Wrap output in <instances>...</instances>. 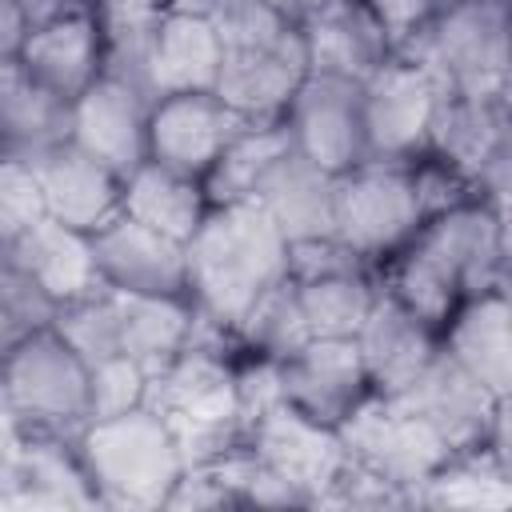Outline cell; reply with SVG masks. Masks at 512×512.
I'll list each match as a JSON object with an SVG mask.
<instances>
[{"instance_id": "13", "label": "cell", "mask_w": 512, "mask_h": 512, "mask_svg": "<svg viewBox=\"0 0 512 512\" xmlns=\"http://www.w3.org/2000/svg\"><path fill=\"white\" fill-rule=\"evenodd\" d=\"M440 88L404 56H388L368 80H360L364 100V140L368 160H412L428 148V120Z\"/></svg>"}, {"instance_id": "19", "label": "cell", "mask_w": 512, "mask_h": 512, "mask_svg": "<svg viewBox=\"0 0 512 512\" xmlns=\"http://www.w3.org/2000/svg\"><path fill=\"white\" fill-rule=\"evenodd\" d=\"M16 60L36 84H44L48 92L72 104L96 76H104V48H100L92 4L80 0L60 16L32 24Z\"/></svg>"}, {"instance_id": "28", "label": "cell", "mask_w": 512, "mask_h": 512, "mask_svg": "<svg viewBox=\"0 0 512 512\" xmlns=\"http://www.w3.org/2000/svg\"><path fill=\"white\" fill-rule=\"evenodd\" d=\"M116 312H120V356L140 364L148 376L188 344V332H192L188 300L116 292Z\"/></svg>"}, {"instance_id": "16", "label": "cell", "mask_w": 512, "mask_h": 512, "mask_svg": "<svg viewBox=\"0 0 512 512\" xmlns=\"http://www.w3.org/2000/svg\"><path fill=\"white\" fill-rule=\"evenodd\" d=\"M148 108L152 100L140 88L116 76H96L68 108V140L124 180L148 160Z\"/></svg>"}, {"instance_id": "29", "label": "cell", "mask_w": 512, "mask_h": 512, "mask_svg": "<svg viewBox=\"0 0 512 512\" xmlns=\"http://www.w3.org/2000/svg\"><path fill=\"white\" fill-rule=\"evenodd\" d=\"M292 288H296V304L308 336H356L360 320L368 316L380 292V272L344 268V272H320V276H292Z\"/></svg>"}, {"instance_id": "17", "label": "cell", "mask_w": 512, "mask_h": 512, "mask_svg": "<svg viewBox=\"0 0 512 512\" xmlns=\"http://www.w3.org/2000/svg\"><path fill=\"white\" fill-rule=\"evenodd\" d=\"M304 76H308L304 36L300 28H292L288 36L268 44L220 48L212 92L244 120H280Z\"/></svg>"}, {"instance_id": "24", "label": "cell", "mask_w": 512, "mask_h": 512, "mask_svg": "<svg viewBox=\"0 0 512 512\" xmlns=\"http://www.w3.org/2000/svg\"><path fill=\"white\" fill-rule=\"evenodd\" d=\"M4 256L60 308L92 288H100V276H96V264H92V252H88V236L52 220V216H40L36 224H28L20 236H12L4 244Z\"/></svg>"}, {"instance_id": "5", "label": "cell", "mask_w": 512, "mask_h": 512, "mask_svg": "<svg viewBox=\"0 0 512 512\" xmlns=\"http://www.w3.org/2000/svg\"><path fill=\"white\" fill-rule=\"evenodd\" d=\"M396 56L432 76L440 92L508 88V0H440Z\"/></svg>"}, {"instance_id": "11", "label": "cell", "mask_w": 512, "mask_h": 512, "mask_svg": "<svg viewBox=\"0 0 512 512\" xmlns=\"http://www.w3.org/2000/svg\"><path fill=\"white\" fill-rule=\"evenodd\" d=\"M88 252L104 288L136 296L188 300V260L184 244L140 224L124 208L88 232Z\"/></svg>"}, {"instance_id": "12", "label": "cell", "mask_w": 512, "mask_h": 512, "mask_svg": "<svg viewBox=\"0 0 512 512\" xmlns=\"http://www.w3.org/2000/svg\"><path fill=\"white\" fill-rule=\"evenodd\" d=\"M276 380L288 408L328 428H336L372 392L352 336H308L276 360Z\"/></svg>"}, {"instance_id": "10", "label": "cell", "mask_w": 512, "mask_h": 512, "mask_svg": "<svg viewBox=\"0 0 512 512\" xmlns=\"http://www.w3.org/2000/svg\"><path fill=\"white\" fill-rule=\"evenodd\" d=\"M280 120L288 128L292 148L300 156H308L312 164H320L324 172H332V176L368 160L360 80L308 72L300 80V88L292 92Z\"/></svg>"}, {"instance_id": "3", "label": "cell", "mask_w": 512, "mask_h": 512, "mask_svg": "<svg viewBox=\"0 0 512 512\" xmlns=\"http://www.w3.org/2000/svg\"><path fill=\"white\" fill-rule=\"evenodd\" d=\"M76 456L104 508H164L188 472L176 424L148 400L88 420L76 436Z\"/></svg>"}, {"instance_id": "15", "label": "cell", "mask_w": 512, "mask_h": 512, "mask_svg": "<svg viewBox=\"0 0 512 512\" xmlns=\"http://www.w3.org/2000/svg\"><path fill=\"white\" fill-rule=\"evenodd\" d=\"M244 124L248 120L232 112L212 88L156 96L148 108V160L204 180Z\"/></svg>"}, {"instance_id": "21", "label": "cell", "mask_w": 512, "mask_h": 512, "mask_svg": "<svg viewBox=\"0 0 512 512\" xmlns=\"http://www.w3.org/2000/svg\"><path fill=\"white\" fill-rule=\"evenodd\" d=\"M300 36H304L308 72H328L348 80H368L396 52L392 32L368 8V0H328L300 24Z\"/></svg>"}, {"instance_id": "33", "label": "cell", "mask_w": 512, "mask_h": 512, "mask_svg": "<svg viewBox=\"0 0 512 512\" xmlns=\"http://www.w3.org/2000/svg\"><path fill=\"white\" fill-rule=\"evenodd\" d=\"M24 36H28V16H24L20 0H0V64L16 60Z\"/></svg>"}, {"instance_id": "35", "label": "cell", "mask_w": 512, "mask_h": 512, "mask_svg": "<svg viewBox=\"0 0 512 512\" xmlns=\"http://www.w3.org/2000/svg\"><path fill=\"white\" fill-rule=\"evenodd\" d=\"M72 4H80V0H20V8H24V16H28V28H32V24H44V20H52V16H60V12L72 8Z\"/></svg>"}, {"instance_id": "1", "label": "cell", "mask_w": 512, "mask_h": 512, "mask_svg": "<svg viewBox=\"0 0 512 512\" xmlns=\"http://www.w3.org/2000/svg\"><path fill=\"white\" fill-rule=\"evenodd\" d=\"M504 264V208L472 196L424 216L404 248L380 264V284L440 332L460 300L504 288Z\"/></svg>"}, {"instance_id": "25", "label": "cell", "mask_w": 512, "mask_h": 512, "mask_svg": "<svg viewBox=\"0 0 512 512\" xmlns=\"http://www.w3.org/2000/svg\"><path fill=\"white\" fill-rule=\"evenodd\" d=\"M220 64V40L208 24V16H188V12H160L156 36H152V56H148V92L168 96V92H200L212 88Z\"/></svg>"}, {"instance_id": "18", "label": "cell", "mask_w": 512, "mask_h": 512, "mask_svg": "<svg viewBox=\"0 0 512 512\" xmlns=\"http://www.w3.org/2000/svg\"><path fill=\"white\" fill-rule=\"evenodd\" d=\"M36 172L40 196H44V212L76 232H92L100 228L108 216L120 212V176L100 164L96 156H88L80 144L60 140L48 144L32 156H24Z\"/></svg>"}, {"instance_id": "14", "label": "cell", "mask_w": 512, "mask_h": 512, "mask_svg": "<svg viewBox=\"0 0 512 512\" xmlns=\"http://www.w3.org/2000/svg\"><path fill=\"white\" fill-rule=\"evenodd\" d=\"M248 452L272 476L288 480L308 504L324 500L328 484L336 480L340 464L348 460L336 428L300 416L284 400L248 420Z\"/></svg>"}, {"instance_id": "20", "label": "cell", "mask_w": 512, "mask_h": 512, "mask_svg": "<svg viewBox=\"0 0 512 512\" xmlns=\"http://www.w3.org/2000/svg\"><path fill=\"white\" fill-rule=\"evenodd\" d=\"M356 348L368 372L372 392L380 396H396L412 384V376L432 360V352L440 348V332L420 320L404 300H396L384 284L368 308V316L356 328Z\"/></svg>"}, {"instance_id": "32", "label": "cell", "mask_w": 512, "mask_h": 512, "mask_svg": "<svg viewBox=\"0 0 512 512\" xmlns=\"http://www.w3.org/2000/svg\"><path fill=\"white\" fill-rule=\"evenodd\" d=\"M88 376H92V420L128 412V408L144 404V396H148V372L124 356L92 364Z\"/></svg>"}, {"instance_id": "8", "label": "cell", "mask_w": 512, "mask_h": 512, "mask_svg": "<svg viewBox=\"0 0 512 512\" xmlns=\"http://www.w3.org/2000/svg\"><path fill=\"white\" fill-rule=\"evenodd\" d=\"M456 164L472 188L500 200L508 188V88L500 92H440L428 120V148Z\"/></svg>"}, {"instance_id": "31", "label": "cell", "mask_w": 512, "mask_h": 512, "mask_svg": "<svg viewBox=\"0 0 512 512\" xmlns=\"http://www.w3.org/2000/svg\"><path fill=\"white\" fill-rule=\"evenodd\" d=\"M40 216H48V212H44V196H40L32 164L24 156L0 152V244L20 236Z\"/></svg>"}, {"instance_id": "23", "label": "cell", "mask_w": 512, "mask_h": 512, "mask_svg": "<svg viewBox=\"0 0 512 512\" xmlns=\"http://www.w3.org/2000/svg\"><path fill=\"white\" fill-rule=\"evenodd\" d=\"M332 184V172L288 148L268 164V172L252 188V204L276 224L288 244H300L332 236Z\"/></svg>"}, {"instance_id": "30", "label": "cell", "mask_w": 512, "mask_h": 512, "mask_svg": "<svg viewBox=\"0 0 512 512\" xmlns=\"http://www.w3.org/2000/svg\"><path fill=\"white\" fill-rule=\"evenodd\" d=\"M288 148H292V140H288L284 120H248L228 140V148L216 156V164L204 176L208 204H240V200H252V188L260 184V176L268 172V164L280 152H288Z\"/></svg>"}, {"instance_id": "36", "label": "cell", "mask_w": 512, "mask_h": 512, "mask_svg": "<svg viewBox=\"0 0 512 512\" xmlns=\"http://www.w3.org/2000/svg\"><path fill=\"white\" fill-rule=\"evenodd\" d=\"M220 0H160L164 12H188V16H208Z\"/></svg>"}, {"instance_id": "27", "label": "cell", "mask_w": 512, "mask_h": 512, "mask_svg": "<svg viewBox=\"0 0 512 512\" xmlns=\"http://www.w3.org/2000/svg\"><path fill=\"white\" fill-rule=\"evenodd\" d=\"M68 100L36 84L20 60L0 64V152L32 156L48 144L68 140Z\"/></svg>"}, {"instance_id": "26", "label": "cell", "mask_w": 512, "mask_h": 512, "mask_svg": "<svg viewBox=\"0 0 512 512\" xmlns=\"http://www.w3.org/2000/svg\"><path fill=\"white\" fill-rule=\"evenodd\" d=\"M120 208L128 216H136L140 224L172 236V240H188L200 220L208 216V192H204V180L196 176H184V172H172L156 160H144L136 164L124 184H120Z\"/></svg>"}, {"instance_id": "9", "label": "cell", "mask_w": 512, "mask_h": 512, "mask_svg": "<svg viewBox=\"0 0 512 512\" xmlns=\"http://www.w3.org/2000/svg\"><path fill=\"white\" fill-rule=\"evenodd\" d=\"M396 400L416 412L452 452L480 448V444H508V400H496L468 368H460L444 348L432 352V360L412 376Z\"/></svg>"}, {"instance_id": "34", "label": "cell", "mask_w": 512, "mask_h": 512, "mask_svg": "<svg viewBox=\"0 0 512 512\" xmlns=\"http://www.w3.org/2000/svg\"><path fill=\"white\" fill-rule=\"evenodd\" d=\"M260 4H268L272 12H280L284 20H292V24H304L316 8H324L328 0H260Z\"/></svg>"}, {"instance_id": "22", "label": "cell", "mask_w": 512, "mask_h": 512, "mask_svg": "<svg viewBox=\"0 0 512 512\" xmlns=\"http://www.w3.org/2000/svg\"><path fill=\"white\" fill-rule=\"evenodd\" d=\"M512 308L508 288H484L456 304V312L440 328V348L468 368L496 400H508L512 380Z\"/></svg>"}, {"instance_id": "6", "label": "cell", "mask_w": 512, "mask_h": 512, "mask_svg": "<svg viewBox=\"0 0 512 512\" xmlns=\"http://www.w3.org/2000/svg\"><path fill=\"white\" fill-rule=\"evenodd\" d=\"M424 212L412 188L408 160H360L336 172L332 184V236L368 264H384L420 228Z\"/></svg>"}, {"instance_id": "2", "label": "cell", "mask_w": 512, "mask_h": 512, "mask_svg": "<svg viewBox=\"0 0 512 512\" xmlns=\"http://www.w3.org/2000/svg\"><path fill=\"white\" fill-rule=\"evenodd\" d=\"M188 304L204 320L236 332L248 308L288 276V240L252 204H212L184 240Z\"/></svg>"}, {"instance_id": "7", "label": "cell", "mask_w": 512, "mask_h": 512, "mask_svg": "<svg viewBox=\"0 0 512 512\" xmlns=\"http://www.w3.org/2000/svg\"><path fill=\"white\" fill-rule=\"evenodd\" d=\"M336 436L344 444V456L372 476L396 484L416 504V488L452 456V448L396 396L368 392L340 424Z\"/></svg>"}, {"instance_id": "4", "label": "cell", "mask_w": 512, "mask_h": 512, "mask_svg": "<svg viewBox=\"0 0 512 512\" xmlns=\"http://www.w3.org/2000/svg\"><path fill=\"white\" fill-rule=\"evenodd\" d=\"M0 416L24 436H68L92 420V376L52 328H36L0 356Z\"/></svg>"}]
</instances>
